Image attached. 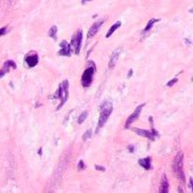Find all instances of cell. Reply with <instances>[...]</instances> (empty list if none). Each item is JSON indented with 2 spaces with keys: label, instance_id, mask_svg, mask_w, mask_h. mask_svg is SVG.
<instances>
[{
  "label": "cell",
  "instance_id": "cell-1",
  "mask_svg": "<svg viewBox=\"0 0 193 193\" xmlns=\"http://www.w3.org/2000/svg\"><path fill=\"white\" fill-rule=\"evenodd\" d=\"M113 112V105L112 103L106 101L102 104L101 106V115H99V120H98V128H97V131L99 130L102 126H104V124L106 123V121L108 120L110 115Z\"/></svg>",
  "mask_w": 193,
  "mask_h": 193
},
{
  "label": "cell",
  "instance_id": "cell-2",
  "mask_svg": "<svg viewBox=\"0 0 193 193\" xmlns=\"http://www.w3.org/2000/svg\"><path fill=\"white\" fill-rule=\"evenodd\" d=\"M68 87H69L68 80H64L63 83L60 84L57 93H56V98H60V99H61V103H60V105L58 106V110H60V108L62 107L63 104L67 102V99H68V96H69Z\"/></svg>",
  "mask_w": 193,
  "mask_h": 193
},
{
  "label": "cell",
  "instance_id": "cell-3",
  "mask_svg": "<svg viewBox=\"0 0 193 193\" xmlns=\"http://www.w3.org/2000/svg\"><path fill=\"white\" fill-rule=\"evenodd\" d=\"M173 170L178 177V180L181 182L184 181V170H183V153H178L177 156L174 159V164H173Z\"/></svg>",
  "mask_w": 193,
  "mask_h": 193
},
{
  "label": "cell",
  "instance_id": "cell-4",
  "mask_svg": "<svg viewBox=\"0 0 193 193\" xmlns=\"http://www.w3.org/2000/svg\"><path fill=\"white\" fill-rule=\"evenodd\" d=\"M94 74H95V66L86 69L84 71V74H83V76H81V85L84 87H89L91 85Z\"/></svg>",
  "mask_w": 193,
  "mask_h": 193
},
{
  "label": "cell",
  "instance_id": "cell-5",
  "mask_svg": "<svg viewBox=\"0 0 193 193\" xmlns=\"http://www.w3.org/2000/svg\"><path fill=\"white\" fill-rule=\"evenodd\" d=\"M81 41H83V31L79 29L77 33H75L71 40V44L70 46L74 49V52L76 54H79L80 48H81Z\"/></svg>",
  "mask_w": 193,
  "mask_h": 193
},
{
  "label": "cell",
  "instance_id": "cell-6",
  "mask_svg": "<svg viewBox=\"0 0 193 193\" xmlns=\"http://www.w3.org/2000/svg\"><path fill=\"white\" fill-rule=\"evenodd\" d=\"M143 106H145V104H141V105H139L138 107L133 111V113L131 114L130 116L128 118V120H126V122H125V128L128 129L129 126H130V124H132L135 121H136L138 118H139V115H140V113H141L142 108H143Z\"/></svg>",
  "mask_w": 193,
  "mask_h": 193
},
{
  "label": "cell",
  "instance_id": "cell-7",
  "mask_svg": "<svg viewBox=\"0 0 193 193\" xmlns=\"http://www.w3.org/2000/svg\"><path fill=\"white\" fill-rule=\"evenodd\" d=\"M60 46H61V49L59 50V54L60 56H64V57H70V54H71V46L69 45L66 41H62L60 43Z\"/></svg>",
  "mask_w": 193,
  "mask_h": 193
},
{
  "label": "cell",
  "instance_id": "cell-8",
  "mask_svg": "<svg viewBox=\"0 0 193 193\" xmlns=\"http://www.w3.org/2000/svg\"><path fill=\"white\" fill-rule=\"evenodd\" d=\"M16 68H17V66H16V63L14 62L12 60H7L6 62H5V64H4L2 69H1V71H0V78L2 76H5L8 72L9 69H16Z\"/></svg>",
  "mask_w": 193,
  "mask_h": 193
},
{
  "label": "cell",
  "instance_id": "cell-9",
  "mask_svg": "<svg viewBox=\"0 0 193 193\" xmlns=\"http://www.w3.org/2000/svg\"><path fill=\"white\" fill-rule=\"evenodd\" d=\"M132 130L135 131L137 135H139V136H141V137H145V138H148V139L151 140V141L155 140V135H154L153 132H150V131L143 130V129H138V128H135V129H132Z\"/></svg>",
  "mask_w": 193,
  "mask_h": 193
},
{
  "label": "cell",
  "instance_id": "cell-10",
  "mask_svg": "<svg viewBox=\"0 0 193 193\" xmlns=\"http://www.w3.org/2000/svg\"><path fill=\"white\" fill-rule=\"evenodd\" d=\"M25 61H26L29 67L33 68L35 66H37V63H39V57H37V54H31V56L26 57Z\"/></svg>",
  "mask_w": 193,
  "mask_h": 193
},
{
  "label": "cell",
  "instance_id": "cell-11",
  "mask_svg": "<svg viewBox=\"0 0 193 193\" xmlns=\"http://www.w3.org/2000/svg\"><path fill=\"white\" fill-rule=\"evenodd\" d=\"M104 23V20H98V22H96V23L94 24L93 26L91 27V29L88 31V39H91V37H93L94 35L96 34L97 32H98V29H99V27H101V25Z\"/></svg>",
  "mask_w": 193,
  "mask_h": 193
},
{
  "label": "cell",
  "instance_id": "cell-12",
  "mask_svg": "<svg viewBox=\"0 0 193 193\" xmlns=\"http://www.w3.org/2000/svg\"><path fill=\"white\" fill-rule=\"evenodd\" d=\"M168 186H170V184H168V180H167L166 175H163L162 181H160V185H159V192L160 193H167L168 192Z\"/></svg>",
  "mask_w": 193,
  "mask_h": 193
},
{
  "label": "cell",
  "instance_id": "cell-13",
  "mask_svg": "<svg viewBox=\"0 0 193 193\" xmlns=\"http://www.w3.org/2000/svg\"><path fill=\"white\" fill-rule=\"evenodd\" d=\"M119 56H120V49H118V50H115V51L112 53V56H111L110 62H108V68H113L114 66H115V63H116L118 59H119Z\"/></svg>",
  "mask_w": 193,
  "mask_h": 193
},
{
  "label": "cell",
  "instance_id": "cell-14",
  "mask_svg": "<svg viewBox=\"0 0 193 193\" xmlns=\"http://www.w3.org/2000/svg\"><path fill=\"white\" fill-rule=\"evenodd\" d=\"M138 164L139 166H141L142 168H145V170H149L151 168V164H150V158L148 157V158H143V159H140L139 162H138Z\"/></svg>",
  "mask_w": 193,
  "mask_h": 193
},
{
  "label": "cell",
  "instance_id": "cell-15",
  "mask_svg": "<svg viewBox=\"0 0 193 193\" xmlns=\"http://www.w3.org/2000/svg\"><path fill=\"white\" fill-rule=\"evenodd\" d=\"M121 25H122V23H121V22H116V23L114 24V25H112V27L108 29L107 34H106V37H107V39H108V37H111V36H112V34H113L114 32L116 31V29H119Z\"/></svg>",
  "mask_w": 193,
  "mask_h": 193
},
{
  "label": "cell",
  "instance_id": "cell-16",
  "mask_svg": "<svg viewBox=\"0 0 193 193\" xmlns=\"http://www.w3.org/2000/svg\"><path fill=\"white\" fill-rule=\"evenodd\" d=\"M157 22H159V19H157V18H153V19H150L149 22L147 23V25H146V27H145V29H143V33H147L149 29L153 27V25L155 23H157Z\"/></svg>",
  "mask_w": 193,
  "mask_h": 193
},
{
  "label": "cell",
  "instance_id": "cell-17",
  "mask_svg": "<svg viewBox=\"0 0 193 193\" xmlns=\"http://www.w3.org/2000/svg\"><path fill=\"white\" fill-rule=\"evenodd\" d=\"M57 32H58V27L56 25H53L51 29H50V31H49V36L52 37L53 40H57Z\"/></svg>",
  "mask_w": 193,
  "mask_h": 193
},
{
  "label": "cell",
  "instance_id": "cell-18",
  "mask_svg": "<svg viewBox=\"0 0 193 193\" xmlns=\"http://www.w3.org/2000/svg\"><path fill=\"white\" fill-rule=\"evenodd\" d=\"M87 115H88V112H87V111H85V112H83V113L80 114L79 119H78V123H79V124H81V123L87 119Z\"/></svg>",
  "mask_w": 193,
  "mask_h": 193
},
{
  "label": "cell",
  "instance_id": "cell-19",
  "mask_svg": "<svg viewBox=\"0 0 193 193\" xmlns=\"http://www.w3.org/2000/svg\"><path fill=\"white\" fill-rule=\"evenodd\" d=\"M91 135H93V133H91V129H89V130H87V132H86L85 135H84V137H83V140H87L88 138H91Z\"/></svg>",
  "mask_w": 193,
  "mask_h": 193
},
{
  "label": "cell",
  "instance_id": "cell-20",
  "mask_svg": "<svg viewBox=\"0 0 193 193\" xmlns=\"http://www.w3.org/2000/svg\"><path fill=\"white\" fill-rule=\"evenodd\" d=\"M177 78H174V79H172L170 80V81H168V83H167V86H168V87H172V86L174 85V84H176V83H177Z\"/></svg>",
  "mask_w": 193,
  "mask_h": 193
},
{
  "label": "cell",
  "instance_id": "cell-21",
  "mask_svg": "<svg viewBox=\"0 0 193 193\" xmlns=\"http://www.w3.org/2000/svg\"><path fill=\"white\" fill-rule=\"evenodd\" d=\"M85 168V164H84V162L83 160H79V164H78V170H81Z\"/></svg>",
  "mask_w": 193,
  "mask_h": 193
},
{
  "label": "cell",
  "instance_id": "cell-22",
  "mask_svg": "<svg viewBox=\"0 0 193 193\" xmlns=\"http://www.w3.org/2000/svg\"><path fill=\"white\" fill-rule=\"evenodd\" d=\"M6 32H7V27H2V29H0V36L4 35Z\"/></svg>",
  "mask_w": 193,
  "mask_h": 193
},
{
  "label": "cell",
  "instance_id": "cell-23",
  "mask_svg": "<svg viewBox=\"0 0 193 193\" xmlns=\"http://www.w3.org/2000/svg\"><path fill=\"white\" fill-rule=\"evenodd\" d=\"M95 167H96V170H103V172L105 170V168H104V167H102V166H99V165H96Z\"/></svg>",
  "mask_w": 193,
  "mask_h": 193
},
{
  "label": "cell",
  "instance_id": "cell-24",
  "mask_svg": "<svg viewBox=\"0 0 193 193\" xmlns=\"http://www.w3.org/2000/svg\"><path fill=\"white\" fill-rule=\"evenodd\" d=\"M128 149L130 150V153H133V150H135V147H133V146H129V147H128Z\"/></svg>",
  "mask_w": 193,
  "mask_h": 193
},
{
  "label": "cell",
  "instance_id": "cell-25",
  "mask_svg": "<svg viewBox=\"0 0 193 193\" xmlns=\"http://www.w3.org/2000/svg\"><path fill=\"white\" fill-rule=\"evenodd\" d=\"M132 74H133V71H132V70H131V69H130V71L128 72V78H130L131 76H132Z\"/></svg>",
  "mask_w": 193,
  "mask_h": 193
},
{
  "label": "cell",
  "instance_id": "cell-26",
  "mask_svg": "<svg viewBox=\"0 0 193 193\" xmlns=\"http://www.w3.org/2000/svg\"><path fill=\"white\" fill-rule=\"evenodd\" d=\"M88 1H91V0H81V2H83V4H85V2H88Z\"/></svg>",
  "mask_w": 193,
  "mask_h": 193
}]
</instances>
